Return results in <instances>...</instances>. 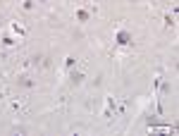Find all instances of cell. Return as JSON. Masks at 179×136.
<instances>
[{
  "label": "cell",
  "instance_id": "6da1fadb",
  "mask_svg": "<svg viewBox=\"0 0 179 136\" xmlns=\"http://www.w3.org/2000/svg\"><path fill=\"white\" fill-rule=\"evenodd\" d=\"M117 38H119V43H129V34H117Z\"/></svg>",
  "mask_w": 179,
  "mask_h": 136
},
{
  "label": "cell",
  "instance_id": "7a4b0ae2",
  "mask_svg": "<svg viewBox=\"0 0 179 136\" xmlns=\"http://www.w3.org/2000/svg\"><path fill=\"white\" fill-rule=\"evenodd\" d=\"M81 79H84V74H79V72L72 74V81H74V84H81Z\"/></svg>",
  "mask_w": 179,
  "mask_h": 136
},
{
  "label": "cell",
  "instance_id": "3957f363",
  "mask_svg": "<svg viewBox=\"0 0 179 136\" xmlns=\"http://www.w3.org/2000/svg\"><path fill=\"white\" fill-rule=\"evenodd\" d=\"M19 84H22V86H31V81H29L26 76H22V79H19Z\"/></svg>",
  "mask_w": 179,
  "mask_h": 136
},
{
  "label": "cell",
  "instance_id": "277c9868",
  "mask_svg": "<svg viewBox=\"0 0 179 136\" xmlns=\"http://www.w3.org/2000/svg\"><path fill=\"white\" fill-rule=\"evenodd\" d=\"M41 3H45V0H41Z\"/></svg>",
  "mask_w": 179,
  "mask_h": 136
}]
</instances>
